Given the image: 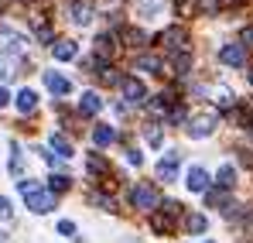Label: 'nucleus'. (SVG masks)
Returning <instances> with one entry per match:
<instances>
[{
    "label": "nucleus",
    "instance_id": "nucleus-15",
    "mask_svg": "<svg viewBox=\"0 0 253 243\" xmlns=\"http://www.w3.org/2000/svg\"><path fill=\"white\" fill-rule=\"evenodd\" d=\"M44 86H48L55 96H65V93L72 89V82L65 79V76H58V72H44Z\"/></svg>",
    "mask_w": 253,
    "mask_h": 243
},
{
    "label": "nucleus",
    "instance_id": "nucleus-3",
    "mask_svg": "<svg viewBox=\"0 0 253 243\" xmlns=\"http://www.w3.org/2000/svg\"><path fill=\"white\" fill-rule=\"evenodd\" d=\"M158 45H165L171 55H181V51H188V31L185 28H165L161 35H158Z\"/></svg>",
    "mask_w": 253,
    "mask_h": 243
},
{
    "label": "nucleus",
    "instance_id": "nucleus-26",
    "mask_svg": "<svg viewBox=\"0 0 253 243\" xmlns=\"http://www.w3.org/2000/svg\"><path fill=\"white\" fill-rule=\"evenodd\" d=\"M10 171L21 175V147L17 144H10Z\"/></svg>",
    "mask_w": 253,
    "mask_h": 243
},
{
    "label": "nucleus",
    "instance_id": "nucleus-12",
    "mask_svg": "<svg viewBox=\"0 0 253 243\" xmlns=\"http://www.w3.org/2000/svg\"><path fill=\"white\" fill-rule=\"evenodd\" d=\"M51 55H55L58 62H72V58H76V41L72 38H58L55 45H51Z\"/></svg>",
    "mask_w": 253,
    "mask_h": 243
},
{
    "label": "nucleus",
    "instance_id": "nucleus-19",
    "mask_svg": "<svg viewBox=\"0 0 253 243\" xmlns=\"http://www.w3.org/2000/svg\"><path fill=\"white\" fill-rule=\"evenodd\" d=\"M206 226H209V219H206L202 212H188V216H185V230H188V233H206Z\"/></svg>",
    "mask_w": 253,
    "mask_h": 243
},
{
    "label": "nucleus",
    "instance_id": "nucleus-32",
    "mask_svg": "<svg viewBox=\"0 0 253 243\" xmlns=\"http://www.w3.org/2000/svg\"><path fill=\"white\" fill-rule=\"evenodd\" d=\"M240 161L247 164V168H253V154H247V151H243V154H240Z\"/></svg>",
    "mask_w": 253,
    "mask_h": 243
},
{
    "label": "nucleus",
    "instance_id": "nucleus-21",
    "mask_svg": "<svg viewBox=\"0 0 253 243\" xmlns=\"http://www.w3.org/2000/svg\"><path fill=\"white\" fill-rule=\"evenodd\" d=\"M48 189H51V192H69V189H72V178H69V175H51V178H48Z\"/></svg>",
    "mask_w": 253,
    "mask_h": 243
},
{
    "label": "nucleus",
    "instance_id": "nucleus-14",
    "mask_svg": "<svg viewBox=\"0 0 253 243\" xmlns=\"http://www.w3.org/2000/svg\"><path fill=\"white\" fill-rule=\"evenodd\" d=\"M137 69L154 72V76H165V58H161V55H140V58H137Z\"/></svg>",
    "mask_w": 253,
    "mask_h": 243
},
{
    "label": "nucleus",
    "instance_id": "nucleus-13",
    "mask_svg": "<svg viewBox=\"0 0 253 243\" xmlns=\"http://www.w3.org/2000/svg\"><path fill=\"white\" fill-rule=\"evenodd\" d=\"M92 141H96V147H110V144L117 141V127H110V123L92 127Z\"/></svg>",
    "mask_w": 253,
    "mask_h": 243
},
{
    "label": "nucleus",
    "instance_id": "nucleus-20",
    "mask_svg": "<svg viewBox=\"0 0 253 243\" xmlns=\"http://www.w3.org/2000/svg\"><path fill=\"white\" fill-rule=\"evenodd\" d=\"M85 168H89V175H106V178H110V164L103 161L99 154H89V161H85Z\"/></svg>",
    "mask_w": 253,
    "mask_h": 243
},
{
    "label": "nucleus",
    "instance_id": "nucleus-30",
    "mask_svg": "<svg viewBox=\"0 0 253 243\" xmlns=\"http://www.w3.org/2000/svg\"><path fill=\"white\" fill-rule=\"evenodd\" d=\"M126 161H130V164H137V168H140V164H144V154H140V151H126Z\"/></svg>",
    "mask_w": 253,
    "mask_h": 243
},
{
    "label": "nucleus",
    "instance_id": "nucleus-18",
    "mask_svg": "<svg viewBox=\"0 0 253 243\" xmlns=\"http://www.w3.org/2000/svg\"><path fill=\"white\" fill-rule=\"evenodd\" d=\"M215 185H219L222 192H229V189L236 185V171H233L229 164H222V168H219V175H215Z\"/></svg>",
    "mask_w": 253,
    "mask_h": 243
},
{
    "label": "nucleus",
    "instance_id": "nucleus-10",
    "mask_svg": "<svg viewBox=\"0 0 253 243\" xmlns=\"http://www.w3.org/2000/svg\"><path fill=\"white\" fill-rule=\"evenodd\" d=\"M21 76V58L0 51V79H17Z\"/></svg>",
    "mask_w": 253,
    "mask_h": 243
},
{
    "label": "nucleus",
    "instance_id": "nucleus-33",
    "mask_svg": "<svg viewBox=\"0 0 253 243\" xmlns=\"http://www.w3.org/2000/svg\"><path fill=\"white\" fill-rule=\"evenodd\" d=\"M7 103H10V96H7V89L0 86V106H7Z\"/></svg>",
    "mask_w": 253,
    "mask_h": 243
},
{
    "label": "nucleus",
    "instance_id": "nucleus-5",
    "mask_svg": "<svg viewBox=\"0 0 253 243\" xmlns=\"http://www.w3.org/2000/svg\"><path fill=\"white\" fill-rule=\"evenodd\" d=\"M130 202L137 205V209H144V212H151V209H158V189H151V185H137V189L130 192Z\"/></svg>",
    "mask_w": 253,
    "mask_h": 243
},
{
    "label": "nucleus",
    "instance_id": "nucleus-31",
    "mask_svg": "<svg viewBox=\"0 0 253 243\" xmlns=\"http://www.w3.org/2000/svg\"><path fill=\"white\" fill-rule=\"evenodd\" d=\"M0 216H3V219H7V216H10V202H7V199H3V195H0Z\"/></svg>",
    "mask_w": 253,
    "mask_h": 243
},
{
    "label": "nucleus",
    "instance_id": "nucleus-8",
    "mask_svg": "<svg viewBox=\"0 0 253 243\" xmlns=\"http://www.w3.org/2000/svg\"><path fill=\"white\" fill-rule=\"evenodd\" d=\"M185 185H188V192H209V175H206V168H188V175H185Z\"/></svg>",
    "mask_w": 253,
    "mask_h": 243
},
{
    "label": "nucleus",
    "instance_id": "nucleus-22",
    "mask_svg": "<svg viewBox=\"0 0 253 243\" xmlns=\"http://www.w3.org/2000/svg\"><path fill=\"white\" fill-rule=\"evenodd\" d=\"M144 38H147V35H144L140 28H124V41L130 45V48H137V45H144Z\"/></svg>",
    "mask_w": 253,
    "mask_h": 243
},
{
    "label": "nucleus",
    "instance_id": "nucleus-24",
    "mask_svg": "<svg viewBox=\"0 0 253 243\" xmlns=\"http://www.w3.org/2000/svg\"><path fill=\"white\" fill-rule=\"evenodd\" d=\"M151 226H154V233H171V216H151Z\"/></svg>",
    "mask_w": 253,
    "mask_h": 243
},
{
    "label": "nucleus",
    "instance_id": "nucleus-9",
    "mask_svg": "<svg viewBox=\"0 0 253 243\" xmlns=\"http://www.w3.org/2000/svg\"><path fill=\"white\" fill-rule=\"evenodd\" d=\"M103 110V99H99V93H83V99H79V117H96Z\"/></svg>",
    "mask_w": 253,
    "mask_h": 243
},
{
    "label": "nucleus",
    "instance_id": "nucleus-25",
    "mask_svg": "<svg viewBox=\"0 0 253 243\" xmlns=\"http://www.w3.org/2000/svg\"><path fill=\"white\" fill-rule=\"evenodd\" d=\"M212 96H215V103H219V106H233V93H229V89H222V86H219Z\"/></svg>",
    "mask_w": 253,
    "mask_h": 243
},
{
    "label": "nucleus",
    "instance_id": "nucleus-23",
    "mask_svg": "<svg viewBox=\"0 0 253 243\" xmlns=\"http://www.w3.org/2000/svg\"><path fill=\"white\" fill-rule=\"evenodd\" d=\"M96 55H99V58L113 55V38H110V35H99V38H96Z\"/></svg>",
    "mask_w": 253,
    "mask_h": 243
},
{
    "label": "nucleus",
    "instance_id": "nucleus-29",
    "mask_svg": "<svg viewBox=\"0 0 253 243\" xmlns=\"http://www.w3.org/2000/svg\"><path fill=\"white\" fill-rule=\"evenodd\" d=\"M240 45H243V48H253V28H243V35H240Z\"/></svg>",
    "mask_w": 253,
    "mask_h": 243
},
{
    "label": "nucleus",
    "instance_id": "nucleus-11",
    "mask_svg": "<svg viewBox=\"0 0 253 243\" xmlns=\"http://www.w3.org/2000/svg\"><path fill=\"white\" fill-rule=\"evenodd\" d=\"M69 14H72V24H79V28H85V24L92 21V3H89V0H76Z\"/></svg>",
    "mask_w": 253,
    "mask_h": 243
},
{
    "label": "nucleus",
    "instance_id": "nucleus-4",
    "mask_svg": "<svg viewBox=\"0 0 253 243\" xmlns=\"http://www.w3.org/2000/svg\"><path fill=\"white\" fill-rule=\"evenodd\" d=\"M120 89H124V99L133 103V106H140V103L147 99V89H144V82L137 79V76H124V79H120Z\"/></svg>",
    "mask_w": 253,
    "mask_h": 243
},
{
    "label": "nucleus",
    "instance_id": "nucleus-35",
    "mask_svg": "<svg viewBox=\"0 0 253 243\" xmlns=\"http://www.w3.org/2000/svg\"><path fill=\"white\" fill-rule=\"evenodd\" d=\"M250 86H253V72H250Z\"/></svg>",
    "mask_w": 253,
    "mask_h": 243
},
{
    "label": "nucleus",
    "instance_id": "nucleus-28",
    "mask_svg": "<svg viewBox=\"0 0 253 243\" xmlns=\"http://www.w3.org/2000/svg\"><path fill=\"white\" fill-rule=\"evenodd\" d=\"M147 141H151V144H154V147H158V144H161V130H158V127H154V123H151V127H147Z\"/></svg>",
    "mask_w": 253,
    "mask_h": 243
},
{
    "label": "nucleus",
    "instance_id": "nucleus-16",
    "mask_svg": "<svg viewBox=\"0 0 253 243\" xmlns=\"http://www.w3.org/2000/svg\"><path fill=\"white\" fill-rule=\"evenodd\" d=\"M17 110L21 113H35L38 110V93L35 89H21L17 93Z\"/></svg>",
    "mask_w": 253,
    "mask_h": 243
},
{
    "label": "nucleus",
    "instance_id": "nucleus-27",
    "mask_svg": "<svg viewBox=\"0 0 253 243\" xmlns=\"http://www.w3.org/2000/svg\"><path fill=\"white\" fill-rule=\"evenodd\" d=\"M58 233H62V237H72V233H76V223H72V219H62V223H58Z\"/></svg>",
    "mask_w": 253,
    "mask_h": 243
},
{
    "label": "nucleus",
    "instance_id": "nucleus-6",
    "mask_svg": "<svg viewBox=\"0 0 253 243\" xmlns=\"http://www.w3.org/2000/svg\"><path fill=\"white\" fill-rule=\"evenodd\" d=\"M219 62L240 69V65H247V48H243V45H222V48H219Z\"/></svg>",
    "mask_w": 253,
    "mask_h": 243
},
{
    "label": "nucleus",
    "instance_id": "nucleus-2",
    "mask_svg": "<svg viewBox=\"0 0 253 243\" xmlns=\"http://www.w3.org/2000/svg\"><path fill=\"white\" fill-rule=\"evenodd\" d=\"M219 127V113L215 110H202V113H192L188 117V137H195V141H202V137H209L212 130Z\"/></svg>",
    "mask_w": 253,
    "mask_h": 243
},
{
    "label": "nucleus",
    "instance_id": "nucleus-1",
    "mask_svg": "<svg viewBox=\"0 0 253 243\" xmlns=\"http://www.w3.org/2000/svg\"><path fill=\"white\" fill-rule=\"evenodd\" d=\"M17 189H21V195H24V202H28V209H31V212L44 216L48 209H55V195H51V192H44L38 182L21 178V182H17Z\"/></svg>",
    "mask_w": 253,
    "mask_h": 243
},
{
    "label": "nucleus",
    "instance_id": "nucleus-36",
    "mask_svg": "<svg viewBox=\"0 0 253 243\" xmlns=\"http://www.w3.org/2000/svg\"><path fill=\"white\" fill-rule=\"evenodd\" d=\"M250 134H253V123H250Z\"/></svg>",
    "mask_w": 253,
    "mask_h": 243
},
{
    "label": "nucleus",
    "instance_id": "nucleus-34",
    "mask_svg": "<svg viewBox=\"0 0 253 243\" xmlns=\"http://www.w3.org/2000/svg\"><path fill=\"white\" fill-rule=\"evenodd\" d=\"M0 243H7V233H0Z\"/></svg>",
    "mask_w": 253,
    "mask_h": 243
},
{
    "label": "nucleus",
    "instance_id": "nucleus-17",
    "mask_svg": "<svg viewBox=\"0 0 253 243\" xmlns=\"http://www.w3.org/2000/svg\"><path fill=\"white\" fill-rule=\"evenodd\" d=\"M48 144H51V151H55V158H58V161L72 158V144H69L62 134H51V141H48Z\"/></svg>",
    "mask_w": 253,
    "mask_h": 243
},
{
    "label": "nucleus",
    "instance_id": "nucleus-7",
    "mask_svg": "<svg viewBox=\"0 0 253 243\" xmlns=\"http://www.w3.org/2000/svg\"><path fill=\"white\" fill-rule=\"evenodd\" d=\"M178 161H181V154H178V151H168V154L158 161V178H161V182H174V175H178Z\"/></svg>",
    "mask_w": 253,
    "mask_h": 243
}]
</instances>
